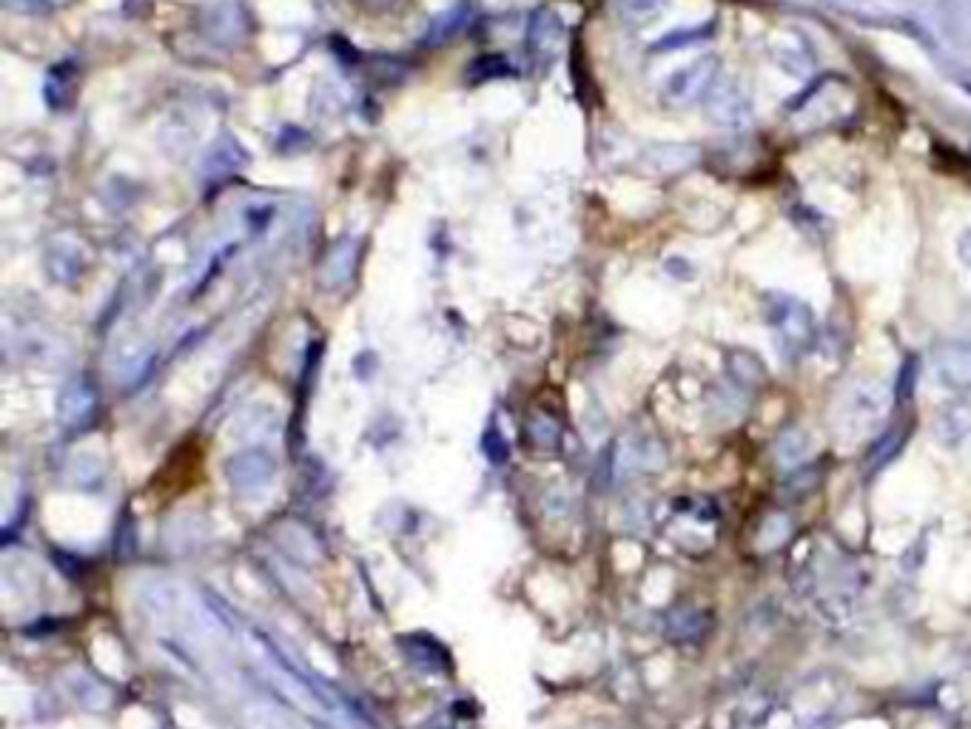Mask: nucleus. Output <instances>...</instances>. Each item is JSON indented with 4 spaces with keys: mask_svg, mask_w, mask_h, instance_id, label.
Instances as JSON below:
<instances>
[{
    "mask_svg": "<svg viewBox=\"0 0 971 729\" xmlns=\"http://www.w3.org/2000/svg\"><path fill=\"white\" fill-rule=\"evenodd\" d=\"M248 151L243 149V143L234 134H220L208 151L203 154L200 163V177L208 183H223L228 177H234L237 171L248 166Z\"/></svg>",
    "mask_w": 971,
    "mask_h": 729,
    "instance_id": "nucleus-1",
    "label": "nucleus"
},
{
    "mask_svg": "<svg viewBox=\"0 0 971 729\" xmlns=\"http://www.w3.org/2000/svg\"><path fill=\"white\" fill-rule=\"evenodd\" d=\"M43 262H46L52 280L77 282L83 277V268H86V245L72 234H57L46 243Z\"/></svg>",
    "mask_w": 971,
    "mask_h": 729,
    "instance_id": "nucleus-2",
    "label": "nucleus"
},
{
    "mask_svg": "<svg viewBox=\"0 0 971 729\" xmlns=\"http://www.w3.org/2000/svg\"><path fill=\"white\" fill-rule=\"evenodd\" d=\"M206 35L220 46H237L248 35V15L237 0H220L206 12Z\"/></svg>",
    "mask_w": 971,
    "mask_h": 729,
    "instance_id": "nucleus-3",
    "label": "nucleus"
},
{
    "mask_svg": "<svg viewBox=\"0 0 971 729\" xmlns=\"http://www.w3.org/2000/svg\"><path fill=\"white\" fill-rule=\"evenodd\" d=\"M359 251H362V243L356 237H342L322 260V268H319L322 285L325 288H342L345 282H351L356 262H359Z\"/></svg>",
    "mask_w": 971,
    "mask_h": 729,
    "instance_id": "nucleus-4",
    "label": "nucleus"
},
{
    "mask_svg": "<svg viewBox=\"0 0 971 729\" xmlns=\"http://www.w3.org/2000/svg\"><path fill=\"white\" fill-rule=\"evenodd\" d=\"M561 38H564V26L561 20L556 18V12L550 9H539L533 18H530V26H527V43H530V55L539 57V60H550V57L559 52Z\"/></svg>",
    "mask_w": 971,
    "mask_h": 729,
    "instance_id": "nucleus-5",
    "label": "nucleus"
},
{
    "mask_svg": "<svg viewBox=\"0 0 971 729\" xmlns=\"http://www.w3.org/2000/svg\"><path fill=\"white\" fill-rule=\"evenodd\" d=\"M75 94H77L75 63L63 60V63L52 66V69H49V75H46V83H43V97H46L49 109H55V112L69 109V106L75 103Z\"/></svg>",
    "mask_w": 971,
    "mask_h": 729,
    "instance_id": "nucleus-6",
    "label": "nucleus"
},
{
    "mask_svg": "<svg viewBox=\"0 0 971 729\" xmlns=\"http://www.w3.org/2000/svg\"><path fill=\"white\" fill-rule=\"evenodd\" d=\"M772 322H775V328H778V334H781L786 345L801 348L803 342L809 339L812 322H809V311L803 308L801 302H784Z\"/></svg>",
    "mask_w": 971,
    "mask_h": 729,
    "instance_id": "nucleus-7",
    "label": "nucleus"
},
{
    "mask_svg": "<svg viewBox=\"0 0 971 729\" xmlns=\"http://www.w3.org/2000/svg\"><path fill=\"white\" fill-rule=\"evenodd\" d=\"M465 23H467L465 3H462V6H453V9H448L445 15H439V18L430 20V29H428V35H425V43H433V46L448 43L453 35H459V32L465 29Z\"/></svg>",
    "mask_w": 971,
    "mask_h": 729,
    "instance_id": "nucleus-8",
    "label": "nucleus"
},
{
    "mask_svg": "<svg viewBox=\"0 0 971 729\" xmlns=\"http://www.w3.org/2000/svg\"><path fill=\"white\" fill-rule=\"evenodd\" d=\"M937 371L943 379H949L952 385H966L971 382V348L969 345H960V348H949L943 351L940 356V365Z\"/></svg>",
    "mask_w": 971,
    "mask_h": 729,
    "instance_id": "nucleus-9",
    "label": "nucleus"
},
{
    "mask_svg": "<svg viewBox=\"0 0 971 729\" xmlns=\"http://www.w3.org/2000/svg\"><path fill=\"white\" fill-rule=\"evenodd\" d=\"M274 214H277V208H274V203H268V200L248 203L243 208V228L248 231V237H254V240L262 237L271 228V223H274Z\"/></svg>",
    "mask_w": 971,
    "mask_h": 729,
    "instance_id": "nucleus-10",
    "label": "nucleus"
},
{
    "mask_svg": "<svg viewBox=\"0 0 971 729\" xmlns=\"http://www.w3.org/2000/svg\"><path fill=\"white\" fill-rule=\"evenodd\" d=\"M505 75H510V66H507L505 57L485 55L470 63L467 80H470V83H485V80H493V77H505Z\"/></svg>",
    "mask_w": 971,
    "mask_h": 729,
    "instance_id": "nucleus-11",
    "label": "nucleus"
},
{
    "mask_svg": "<svg viewBox=\"0 0 971 729\" xmlns=\"http://www.w3.org/2000/svg\"><path fill=\"white\" fill-rule=\"evenodd\" d=\"M806 453H809V442H806V436H803L801 430H789V433L781 436V442H778V459L784 465L801 462Z\"/></svg>",
    "mask_w": 971,
    "mask_h": 729,
    "instance_id": "nucleus-12",
    "label": "nucleus"
},
{
    "mask_svg": "<svg viewBox=\"0 0 971 729\" xmlns=\"http://www.w3.org/2000/svg\"><path fill=\"white\" fill-rule=\"evenodd\" d=\"M969 425H971V416L963 408H952V411H946L943 416H940V425H937V433H940V439H960L966 430H969Z\"/></svg>",
    "mask_w": 971,
    "mask_h": 729,
    "instance_id": "nucleus-13",
    "label": "nucleus"
},
{
    "mask_svg": "<svg viewBox=\"0 0 971 729\" xmlns=\"http://www.w3.org/2000/svg\"><path fill=\"white\" fill-rule=\"evenodd\" d=\"M616 6L627 20H647L664 6V0H616Z\"/></svg>",
    "mask_w": 971,
    "mask_h": 729,
    "instance_id": "nucleus-14",
    "label": "nucleus"
},
{
    "mask_svg": "<svg viewBox=\"0 0 971 729\" xmlns=\"http://www.w3.org/2000/svg\"><path fill=\"white\" fill-rule=\"evenodd\" d=\"M365 6H371V9H388V6H393L396 0H362Z\"/></svg>",
    "mask_w": 971,
    "mask_h": 729,
    "instance_id": "nucleus-15",
    "label": "nucleus"
},
{
    "mask_svg": "<svg viewBox=\"0 0 971 729\" xmlns=\"http://www.w3.org/2000/svg\"><path fill=\"white\" fill-rule=\"evenodd\" d=\"M66 3H72V0H46L49 12H52V9H60V6H66Z\"/></svg>",
    "mask_w": 971,
    "mask_h": 729,
    "instance_id": "nucleus-16",
    "label": "nucleus"
}]
</instances>
